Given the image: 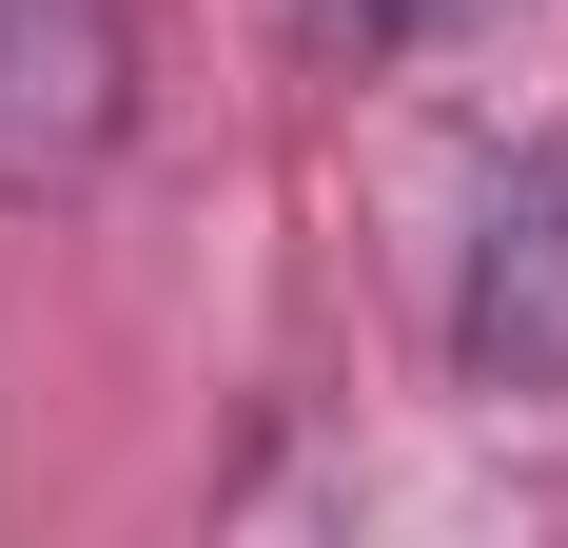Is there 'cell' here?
Listing matches in <instances>:
<instances>
[{
  "mask_svg": "<svg viewBox=\"0 0 568 548\" xmlns=\"http://www.w3.org/2000/svg\"><path fill=\"white\" fill-rule=\"evenodd\" d=\"M138 138V0H0V216L99 196Z\"/></svg>",
  "mask_w": 568,
  "mask_h": 548,
  "instance_id": "2",
  "label": "cell"
},
{
  "mask_svg": "<svg viewBox=\"0 0 568 548\" xmlns=\"http://www.w3.org/2000/svg\"><path fill=\"white\" fill-rule=\"evenodd\" d=\"M334 20H353V40H412V20H452V0H334Z\"/></svg>",
  "mask_w": 568,
  "mask_h": 548,
  "instance_id": "3",
  "label": "cell"
},
{
  "mask_svg": "<svg viewBox=\"0 0 568 548\" xmlns=\"http://www.w3.org/2000/svg\"><path fill=\"white\" fill-rule=\"evenodd\" d=\"M452 373L510 392V412H568V138H510L470 176L452 235Z\"/></svg>",
  "mask_w": 568,
  "mask_h": 548,
  "instance_id": "1",
  "label": "cell"
}]
</instances>
